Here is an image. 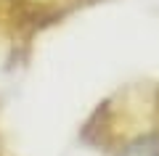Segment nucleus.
Returning <instances> with one entry per match:
<instances>
[{
  "instance_id": "1",
  "label": "nucleus",
  "mask_w": 159,
  "mask_h": 156,
  "mask_svg": "<svg viewBox=\"0 0 159 156\" xmlns=\"http://www.w3.org/2000/svg\"><path fill=\"white\" fill-rule=\"evenodd\" d=\"M157 140H141V143H133L130 148L125 151V156H157Z\"/></svg>"
}]
</instances>
